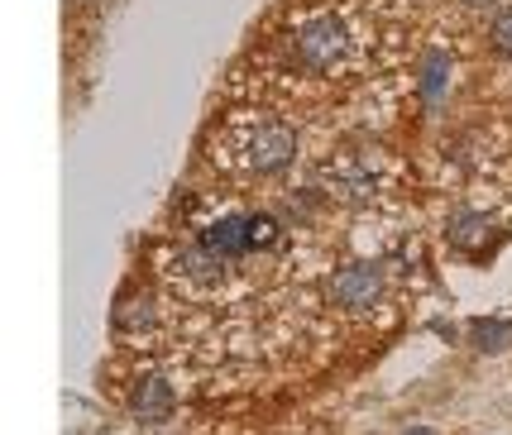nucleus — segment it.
Listing matches in <instances>:
<instances>
[{"label":"nucleus","mask_w":512,"mask_h":435,"mask_svg":"<svg viewBox=\"0 0 512 435\" xmlns=\"http://www.w3.org/2000/svg\"><path fill=\"white\" fill-rule=\"evenodd\" d=\"M345 53H350V29L335 15H312V20H302L292 29V58L302 67H312V72L340 67Z\"/></svg>","instance_id":"f257e3e1"},{"label":"nucleus","mask_w":512,"mask_h":435,"mask_svg":"<svg viewBox=\"0 0 512 435\" xmlns=\"http://www.w3.org/2000/svg\"><path fill=\"white\" fill-rule=\"evenodd\" d=\"M383 287H388V268L379 259H355L331 273L326 297L335 306H345V311H364V306H374L383 297Z\"/></svg>","instance_id":"f03ea898"},{"label":"nucleus","mask_w":512,"mask_h":435,"mask_svg":"<svg viewBox=\"0 0 512 435\" xmlns=\"http://www.w3.org/2000/svg\"><path fill=\"white\" fill-rule=\"evenodd\" d=\"M292 158H297V134L288 125H278V120H264V125H254L245 139V163L254 173H283Z\"/></svg>","instance_id":"7ed1b4c3"},{"label":"nucleus","mask_w":512,"mask_h":435,"mask_svg":"<svg viewBox=\"0 0 512 435\" xmlns=\"http://www.w3.org/2000/svg\"><path fill=\"white\" fill-rule=\"evenodd\" d=\"M130 412L139 421H168L173 416V388L163 373H139L130 388Z\"/></svg>","instance_id":"20e7f679"},{"label":"nucleus","mask_w":512,"mask_h":435,"mask_svg":"<svg viewBox=\"0 0 512 435\" xmlns=\"http://www.w3.org/2000/svg\"><path fill=\"white\" fill-rule=\"evenodd\" d=\"M446 235L455 249H465V254H489L493 240H498V225H493L484 211H455L446 225Z\"/></svg>","instance_id":"39448f33"},{"label":"nucleus","mask_w":512,"mask_h":435,"mask_svg":"<svg viewBox=\"0 0 512 435\" xmlns=\"http://www.w3.org/2000/svg\"><path fill=\"white\" fill-rule=\"evenodd\" d=\"M225 268H230V259H225L221 249H211L206 240L187 244V249L178 254V273L187 278V283H197V287H216L225 278Z\"/></svg>","instance_id":"423d86ee"},{"label":"nucleus","mask_w":512,"mask_h":435,"mask_svg":"<svg viewBox=\"0 0 512 435\" xmlns=\"http://www.w3.org/2000/svg\"><path fill=\"white\" fill-rule=\"evenodd\" d=\"M201 240L221 249L225 259H240V254H249V216H216L201 230Z\"/></svg>","instance_id":"0eeeda50"},{"label":"nucleus","mask_w":512,"mask_h":435,"mask_svg":"<svg viewBox=\"0 0 512 435\" xmlns=\"http://www.w3.org/2000/svg\"><path fill=\"white\" fill-rule=\"evenodd\" d=\"M469 345L479 349V354L508 349L512 345V321L508 316H479V321H469Z\"/></svg>","instance_id":"6e6552de"},{"label":"nucleus","mask_w":512,"mask_h":435,"mask_svg":"<svg viewBox=\"0 0 512 435\" xmlns=\"http://www.w3.org/2000/svg\"><path fill=\"white\" fill-rule=\"evenodd\" d=\"M115 326L130 330V335H144V330H154V297H144V292H130L125 302L115 306Z\"/></svg>","instance_id":"1a4fd4ad"},{"label":"nucleus","mask_w":512,"mask_h":435,"mask_svg":"<svg viewBox=\"0 0 512 435\" xmlns=\"http://www.w3.org/2000/svg\"><path fill=\"white\" fill-rule=\"evenodd\" d=\"M331 192L340 196V201H350V206H364V201H374V192H379V182L369 173H359V168H340L331 182Z\"/></svg>","instance_id":"9d476101"},{"label":"nucleus","mask_w":512,"mask_h":435,"mask_svg":"<svg viewBox=\"0 0 512 435\" xmlns=\"http://www.w3.org/2000/svg\"><path fill=\"white\" fill-rule=\"evenodd\" d=\"M446 82H450V58L446 53H426V63H422V101L426 106H436V101H441Z\"/></svg>","instance_id":"9b49d317"},{"label":"nucleus","mask_w":512,"mask_h":435,"mask_svg":"<svg viewBox=\"0 0 512 435\" xmlns=\"http://www.w3.org/2000/svg\"><path fill=\"white\" fill-rule=\"evenodd\" d=\"M283 235V220L278 216H249V254H259V249H273Z\"/></svg>","instance_id":"f8f14e48"},{"label":"nucleus","mask_w":512,"mask_h":435,"mask_svg":"<svg viewBox=\"0 0 512 435\" xmlns=\"http://www.w3.org/2000/svg\"><path fill=\"white\" fill-rule=\"evenodd\" d=\"M493 48L503 53V58H512V5H503L498 15H493V29H489Z\"/></svg>","instance_id":"ddd939ff"},{"label":"nucleus","mask_w":512,"mask_h":435,"mask_svg":"<svg viewBox=\"0 0 512 435\" xmlns=\"http://www.w3.org/2000/svg\"><path fill=\"white\" fill-rule=\"evenodd\" d=\"M402 435H436V431H426V426H412V431H402Z\"/></svg>","instance_id":"4468645a"},{"label":"nucleus","mask_w":512,"mask_h":435,"mask_svg":"<svg viewBox=\"0 0 512 435\" xmlns=\"http://www.w3.org/2000/svg\"><path fill=\"white\" fill-rule=\"evenodd\" d=\"M469 5H493V0H469Z\"/></svg>","instance_id":"2eb2a0df"}]
</instances>
